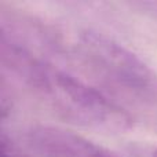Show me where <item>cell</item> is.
<instances>
[{
  "label": "cell",
  "mask_w": 157,
  "mask_h": 157,
  "mask_svg": "<svg viewBox=\"0 0 157 157\" xmlns=\"http://www.w3.org/2000/svg\"><path fill=\"white\" fill-rule=\"evenodd\" d=\"M36 157H121L91 139L54 125H36L28 134Z\"/></svg>",
  "instance_id": "3957f363"
},
{
  "label": "cell",
  "mask_w": 157,
  "mask_h": 157,
  "mask_svg": "<svg viewBox=\"0 0 157 157\" xmlns=\"http://www.w3.org/2000/svg\"><path fill=\"white\" fill-rule=\"evenodd\" d=\"M153 157H157V149L155 150V153H153Z\"/></svg>",
  "instance_id": "5b68a950"
},
{
  "label": "cell",
  "mask_w": 157,
  "mask_h": 157,
  "mask_svg": "<svg viewBox=\"0 0 157 157\" xmlns=\"http://www.w3.org/2000/svg\"><path fill=\"white\" fill-rule=\"evenodd\" d=\"M75 54L113 94L142 106H157V72L112 37L94 30L77 36Z\"/></svg>",
  "instance_id": "7a4b0ae2"
},
{
  "label": "cell",
  "mask_w": 157,
  "mask_h": 157,
  "mask_svg": "<svg viewBox=\"0 0 157 157\" xmlns=\"http://www.w3.org/2000/svg\"><path fill=\"white\" fill-rule=\"evenodd\" d=\"M3 59L55 114L75 125L103 132H125L132 119L101 90L46 61L3 36Z\"/></svg>",
  "instance_id": "6da1fadb"
},
{
  "label": "cell",
  "mask_w": 157,
  "mask_h": 157,
  "mask_svg": "<svg viewBox=\"0 0 157 157\" xmlns=\"http://www.w3.org/2000/svg\"><path fill=\"white\" fill-rule=\"evenodd\" d=\"M2 157H29L28 153L22 150V147L14 141L7 132L2 134Z\"/></svg>",
  "instance_id": "277c9868"
}]
</instances>
